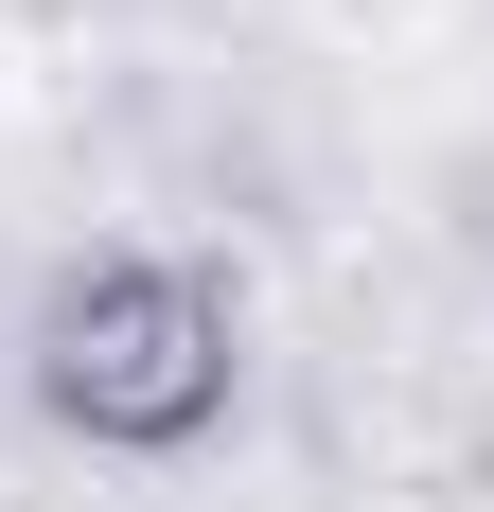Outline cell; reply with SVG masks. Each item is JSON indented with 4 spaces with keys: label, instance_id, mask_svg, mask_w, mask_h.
I'll return each mask as SVG.
<instances>
[{
    "label": "cell",
    "instance_id": "obj_1",
    "mask_svg": "<svg viewBox=\"0 0 494 512\" xmlns=\"http://www.w3.org/2000/svg\"><path fill=\"white\" fill-rule=\"evenodd\" d=\"M230 389H247L230 265H195V248L53 265V301H36V407H53V442H89V460H195L212 424H230Z\"/></svg>",
    "mask_w": 494,
    "mask_h": 512
},
{
    "label": "cell",
    "instance_id": "obj_2",
    "mask_svg": "<svg viewBox=\"0 0 494 512\" xmlns=\"http://www.w3.org/2000/svg\"><path fill=\"white\" fill-rule=\"evenodd\" d=\"M459 230H477V265H494V142H477V177H459Z\"/></svg>",
    "mask_w": 494,
    "mask_h": 512
}]
</instances>
